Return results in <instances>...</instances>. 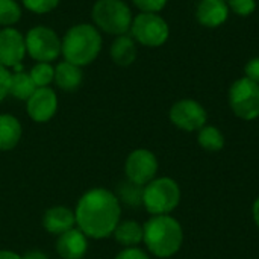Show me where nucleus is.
<instances>
[{"label":"nucleus","instance_id":"f257e3e1","mask_svg":"<svg viewBox=\"0 0 259 259\" xmlns=\"http://www.w3.org/2000/svg\"><path fill=\"white\" fill-rule=\"evenodd\" d=\"M120 202L108 190L96 188L82 196L76 208L79 229L91 238H105L120 223Z\"/></svg>","mask_w":259,"mask_h":259},{"label":"nucleus","instance_id":"f03ea898","mask_svg":"<svg viewBox=\"0 0 259 259\" xmlns=\"http://www.w3.org/2000/svg\"><path fill=\"white\" fill-rule=\"evenodd\" d=\"M143 241L158 258L176 255L184 243L182 226L171 215H153L143 226Z\"/></svg>","mask_w":259,"mask_h":259},{"label":"nucleus","instance_id":"7ed1b4c3","mask_svg":"<svg viewBox=\"0 0 259 259\" xmlns=\"http://www.w3.org/2000/svg\"><path fill=\"white\" fill-rule=\"evenodd\" d=\"M102 49V36L93 24H76L70 27L62 39L61 53L74 65L91 64Z\"/></svg>","mask_w":259,"mask_h":259},{"label":"nucleus","instance_id":"20e7f679","mask_svg":"<svg viewBox=\"0 0 259 259\" xmlns=\"http://www.w3.org/2000/svg\"><path fill=\"white\" fill-rule=\"evenodd\" d=\"M181 202V188L170 178H155L144 187L143 205L153 215H170Z\"/></svg>","mask_w":259,"mask_h":259},{"label":"nucleus","instance_id":"39448f33","mask_svg":"<svg viewBox=\"0 0 259 259\" xmlns=\"http://www.w3.org/2000/svg\"><path fill=\"white\" fill-rule=\"evenodd\" d=\"M91 15L96 26L111 35H126L132 26V12L123 0H97Z\"/></svg>","mask_w":259,"mask_h":259},{"label":"nucleus","instance_id":"423d86ee","mask_svg":"<svg viewBox=\"0 0 259 259\" xmlns=\"http://www.w3.org/2000/svg\"><path fill=\"white\" fill-rule=\"evenodd\" d=\"M229 105L232 112L246 121L259 117V85L256 82L241 77L235 80L229 90Z\"/></svg>","mask_w":259,"mask_h":259},{"label":"nucleus","instance_id":"0eeeda50","mask_svg":"<svg viewBox=\"0 0 259 259\" xmlns=\"http://www.w3.org/2000/svg\"><path fill=\"white\" fill-rule=\"evenodd\" d=\"M131 32L134 39L146 47H159L162 46L170 35L167 21L158 14L141 12L132 20Z\"/></svg>","mask_w":259,"mask_h":259},{"label":"nucleus","instance_id":"6e6552de","mask_svg":"<svg viewBox=\"0 0 259 259\" xmlns=\"http://www.w3.org/2000/svg\"><path fill=\"white\" fill-rule=\"evenodd\" d=\"M26 52L36 62H52L61 55L62 41L55 30L36 26L30 29L26 35Z\"/></svg>","mask_w":259,"mask_h":259},{"label":"nucleus","instance_id":"1a4fd4ad","mask_svg":"<svg viewBox=\"0 0 259 259\" xmlns=\"http://www.w3.org/2000/svg\"><path fill=\"white\" fill-rule=\"evenodd\" d=\"M206 120L208 114L205 108L193 99H182L170 109V121L185 132H199L206 126Z\"/></svg>","mask_w":259,"mask_h":259},{"label":"nucleus","instance_id":"9d476101","mask_svg":"<svg viewBox=\"0 0 259 259\" xmlns=\"http://www.w3.org/2000/svg\"><path fill=\"white\" fill-rule=\"evenodd\" d=\"M124 170L127 181L146 187L149 182L155 179L158 173V159L150 150L137 149L127 156Z\"/></svg>","mask_w":259,"mask_h":259},{"label":"nucleus","instance_id":"9b49d317","mask_svg":"<svg viewBox=\"0 0 259 259\" xmlns=\"http://www.w3.org/2000/svg\"><path fill=\"white\" fill-rule=\"evenodd\" d=\"M26 53V39L14 27L0 30V65L12 67L15 71H23L21 61Z\"/></svg>","mask_w":259,"mask_h":259},{"label":"nucleus","instance_id":"f8f14e48","mask_svg":"<svg viewBox=\"0 0 259 259\" xmlns=\"http://www.w3.org/2000/svg\"><path fill=\"white\" fill-rule=\"evenodd\" d=\"M58 108V97L49 87L36 88L35 93L27 99V114L36 123L49 121Z\"/></svg>","mask_w":259,"mask_h":259},{"label":"nucleus","instance_id":"ddd939ff","mask_svg":"<svg viewBox=\"0 0 259 259\" xmlns=\"http://www.w3.org/2000/svg\"><path fill=\"white\" fill-rule=\"evenodd\" d=\"M87 235L80 229H70L59 235L56 252L62 259H80L87 253Z\"/></svg>","mask_w":259,"mask_h":259},{"label":"nucleus","instance_id":"4468645a","mask_svg":"<svg viewBox=\"0 0 259 259\" xmlns=\"http://www.w3.org/2000/svg\"><path fill=\"white\" fill-rule=\"evenodd\" d=\"M229 17V6L225 0H202L196 11L197 21L205 27H219Z\"/></svg>","mask_w":259,"mask_h":259},{"label":"nucleus","instance_id":"2eb2a0df","mask_svg":"<svg viewBox=\"0 0 259 259\" xmlns=\"http://www.w3.org/2000/svg\"><path fill=\"white\" fill-rule=\"evenodd\" d=\"M76 223V215L71 209L65 206H55L46 211L42 217V225L46 231L55 235H61L70 229H73Z\"/></svg>","mask_w":259,"mask_h":259},{"label":"nucleus","instance_id":"dca6fc26","mask_svg":"<svg viewBox=\"0 0 259 259\" xmlns=\"http://www.w3.org/2000/svg\"><path fill=\"white\" fill-rule=\"evenodd\" d=\"M83 79L82 68L79 65H74L68 61H64L58 64L55 68V82L56 85L64 91H74L80 87Z\"/></svg>","mask_w":259,"mask_h":259},{"label":"nucleus","instance_id":"f3484780","mask_svg":"<svg viewBox=\"0 0 259 259\" xmlns=\"http://www.w3.org/2000/svg\"><path fill=\"white\" fill-rule=\"evenodd\" d=\"M21 138V124L20 121L9 115H0V150H11L14 149Z\"/></svg>","mask_w":259,"mask_h":259},{"label":"nucleus","instance_id":"a211bd4d","mask_svg":"<svg viewBox=\"0 0 259 259\" xmlns=\"http://www.w3.org/2000/svg\"><path fill=\"white\" fill-rule=\"evenodd\" d=\"M111 58L117 65H131L137 58V46L132 36L120 35L111 46Z\"/></svg>","mask_w":259,"mask_h":259},{"label":"nucleus","instance_id":"6ab92c4d","mask_svg":"<svg viewBox=\"0 0 259 259\" xmlns=\"http://www.w3.org/2000/svg\"><path fill=\"white\" fill-rule=\"evenodd\" d=\"M112 234L115 240L121 246H126V247H135L137 244L143 241V235H144L143 226H140L134 220H126V222L118 223Z\"/></svg>","mask_w":259,"mask_h":259},{"label":"nucleus","instance_id":"aec40b11","mask_svg":"<svg viewBox=\"0 0 259 259\" xmlns=\"http://www.w3.org/2000/svg\"><path fill=\"white\" fill-rule=\"evenodd\" d=\"M36 90V85L33 83L29 73L24 71H15L11 74V85H9V96L18 99V100H27Z\"/></svg>","mask_w":259,"mask_h":259},{"label":"nucleus","instance_id":"412c9836","mask_svg":"<svg viewBox=\"0 0 259 259\" xmlns=\"http://www.w3.org/2000/svg\"><path fill=\"white\" fill-rule=\"evenodd\" d=\"M199 146L206 152H220L225 147V137L215 126H203L197 134Z\"/></svg>","mask_w":259,"mask_h":259},{"label":"nucleus","instance_id":"4be33fe9","mask_svg":"<svg viewBox=\"0 0 259 259\" xmlns=\"http://www.w3.org/2000/svg\"><path fill=\"white\" fill-rule=\"evenodd\" d=\"M143 193H144V187L137 185L131 181H126L118 187L117 199L118 202L121 200L129 206H138V205H143Z\"/></svg>","mask_w":259,"mask_h":259},{"label":"nucleus","instance_id":"5701e85b","mask_svg":"<svg viewBox=\"0 0 259 259\" xmlns=\"http://www.w3.org/2000/svg\"><path fill=\"white\" fill-rule=\"evenodd\" d=\"M21 17V9L15 0H0V26L12 27Z\"/></svg>","mask_w":259,"mask_h":259},{"label":"nucleus","instance_id":"b1692460","mask_svg":"<svg viewBox=\"0 0 259 259\" xmlns=\"http://www.w3.org/2000/svg\"><path fill=\"white\" fill-rule=\"evenodd\" d=\"M30 77L36 88L49 87V83L55 79V68L50 65V62H38L30 70Z\"/></svg>","mask_w":259,"mask_h":259},{"label":"nucleus","instance_id":"393cba45","mask_svg":"<svg viewBox=\"0 0 259 259\" xmlns=\"http://www.w3.org/2000/svg\"><path fill=\"white\" fill-rule=\"evenodd\" d=\"M229 11L240 17H249L256 9V0H226Z\"/></svg>","mask_w":259,"mask_h":259},{"label":"nucleus","instance_id":"a878e982","mask_svg":"<svg viewBox=\"0 0 259 259\" xmlns=\"http://www.w3.org/2000/svg\"><path fill=\"white\" fill-rule=\"evenodd\" d=\"M23 3L33 14H47L59 5V0H23Z\"/></svg>","mask_w":259,"mask_h":259},{"label":"nucleus","instance_id":"bb28decb","mask_svg":"<svg viewBox=\"0 0 259 259\" xmlns=\"http://www.w3.org/2000/svg\"><path fill=\"white\" fill-rule=\"evenodd\" d=\"M132 2L141 12H149V14H158L167 5V0H132Z\"/></svg>","mask_w":259,"mask_h":259},{"label":"nucleus","instance_id":"cd10ccee","mask_svg":"<svg viewBox=\"0 0 259 259\" xmlns=\"http://www.w3.org/2000/svg\"><path fill=\"white\" fill-rule=\"evenodd\" d=\"M9 85H11V71L0 65V102L9 96Z\"/></svg>","mask_w":259,"mask_h":259},{"label":"nucleus","instance_id":"c85d7f7f","mask_svg":"<svg viewBox=\"0 0 259 259\" xmlns=\"http://www.w3.org/2000/svg\"><path fill=\"white\" fill-rule=\"evenodd\" d=\"M244 73H246L244 77H247V79L256 82L259 85V58H253V59H250V61L246 64Z\"/></svg>","mask_w":259,"mask_h":259},{"label":"nucleus","instance_id":"c756f323","mask_svg":"<svg viewBox=\"0 0 259 259\" xmlns=\"http://www.w3.org/2000/svg\"><path fill=\"white\" fill-rule=\"evenodd\" d=\"M115 259H149V256L137 247H127L124 250H121Z\"/></svg>","mask_w":259,"mask_h":259},{"label":"nucleus","instance_id":"7c9ffc66","mask_svg":"<svg viewBox=\"0 0 259 259\" xmlns=\"http://www.w3.org/2000/svg\"><path fill=\"white\" fill-rule=\"evenodd\" d=\"M21 259H49L46 256V253L39 252V250H30L27 252L24 256H21Z\"/></svg>","mask_w":259,"mask_h":259},{"label":"nucleus","instance_id":"2f4dec72","mask_svg":"<svg viewBox=\"0 0 259 259\" xmlns=\"http://www.w3.org/2000/svg\"><path fill=\"white\" fill-rule=\"evenodd\" d=\"M252 215H253V222L256 225V228L259 229V197L253 202V206H252Z\"/></svg>","mask_w":259,"mask_h":259},{"label":"nucleus","instance_id":"473e14b6","mask_svg":"<svg viewBox=\"0 0 259 259\" xmlns=\"http://www.w3.org/2000/svg\"><path fill=\"white\" fill-rule=\"evenodd\" d=\"M0 259H21V256L17 255V253H14V252L0 250Z\"/></svg>","mask_w":259,"mask_h":259},{"label":"nucleus","instance_id":"72a5a7b5","mask_svg":"<svg viewBox=\"0 0 259 259\" xmlns=\"http://www.w3.org/2000/svg\"><path fill=\"white\" fill-rule=\"evenodd\" d=\"M225 2H226V0H225Z\"/></svg>","mask_w":259,"mask_h":259}]
</instances>
